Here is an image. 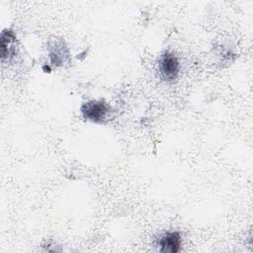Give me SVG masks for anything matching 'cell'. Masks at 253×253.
<instances>
[{"mask_svg":"<svg viewBox=\"0 0 253 253\" xmlns=\"http://www.w3.org/2000/svg\"><path fill=\"white\" fill-rule=\"evenodd\" d=\"M109 112V106L103 101H90L81 107L83 118L94 123H102L107 118Z\"/></svg>","mask_w":253,"mask_h":253,"instance_id":"cell-1","label":"cell"},{"mask_svg":"<svg viewBox=\"0 0 253 253\" xmlns=\"http://www.w3.org/2000/svg\"><path fill=\"white\" fill-rule=\"evenodd\" d=\"M158 67L163 79L166 81H172L178 75L179 61L173 53L165 52L159 58Z\"/></svg>","mask_w":253,"mask_h":253,"instance_id":"cell-2","label":"cell"},{"mask_svg":"<svg viewBox=\"0 0 253 253\" xmlns=\"http://www.w3.org/2000/svg\"><path fill=\"white\" fill-rule=\"evenodd\" d=\"M181 236L177 231L166 232L159 236L156 241V244L159 246V251L168 253H177L181 248Z\"/></svg>","mask_w":253,"mask_h":253,"instance_id":"cell-3","label":"cell"},{"mask_svg":"<svg viewBox=\"0 0 253 253\" xmlns=\"http://www.w3.org/2000/svg\"><path fill=\"white\" fill-rule=\"evenodd\" d=\"M16 41V37L11 31H3L1 34V57L4 60L9 55L14 54L15 47L13 46L14 42Z\"/></svg>","mask_w":253,"mask_h":253,"instance_id":"cell-4","label":"cell"}]
</instances>
